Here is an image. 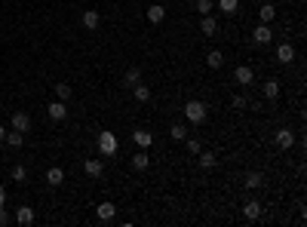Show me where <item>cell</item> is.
<instances>
[{
    "label": "cell",
    "mask_w": 307,
    "mask_h": 227,
    "mask_svg": "<svg viewBox=\"0 0 307 227\" xmlns=\"http://www.w3.org/2000/svg\"><path fill=\"white\" fill-rule=\"evenodd\" d=\"M101 25V16L95 13V9H86V13H83V28H89V31H95Z\"/></svg>",
    "instance_id": "cell-16"
},
{
    "label": "cell",
    "mask_w": 307,
    "mask_h": 227,
    "mask_svg": "<svg viewBox=\"0 0 307 227\" xmlns=\"http://www.w3.org/2000/svg\"><path fill=\"white\" fill-rule=\"evenodd\" d=\"M98 151H101V157H114L117 154V135L114 132H98Z\"/></svg>",
    "instance_id": "cell-2"
},
{
    "label": "cell",
    "mask_w": 307,
    "mask_h": 227,
    "mask_svg": "<svg viewBox=\"0 0 307 227\" xmlns=\"http://www.w3.org/2000/svg\"><path fill=\"white\" fill-rule=\"evenodd\" d=\"M274 16H277V6L274 3H264L258 9V19H261V25H270V22H274Z\"/></svg>",
    "instance_id": "cell-17"
},
{
    "label": "cell",
    "mask_w": 307,
    "mask_h": 227,
    "mask_svg": "<svg viewBox=\"0 0 307 227\" xmlns=\"http://www.w3.org/2000/svg\"><path fill=\"white\" fill-rule=\"evenodd\" d=\"M200 31L206 34V37H212V34H218V22H215L212 16H203V22H200Z\"/></svg>",
    "instance_id": "cell-19"
},
{
    "label": "cell",
    "mask_w": 307,
    "mask_h": 227,
    "mask_svg": "<svg viewBox=\"0 0 307 227\" xmlns=\"http://www.w3.org/2000/svg\"><path fill=\"white\" fill-rule=\"evenodd\" d=\"M206 65H209V68H221V65H224V55H221L218 49H212V52L206 55Z\"/></svg>",
    "instance_id": "cell-29"
},
{
    "label": "cell",
    "mask_w": 307,
    "mask_h": 227,
    "mask_svg": "<svg viewBox=\"0 0 307 227\" xmlns=\"http://www.w3.org/2000/svg\"><path fill=\"white\" fill-rule=\"evenodd\" d=\"M62 181H65V172H62L59 166H52L49 172H47V184H49V187H59Z\"/></svg>",
    "instance_id": "cell-20"
},
{
    "label": "cell",
    "mask_w": 307,
    "mask_h": 227,
    "mask_svg": "<svg viewBox=\"0 0 307 227\" xmlns=\"http://www.w3.org/2000/svg\"><path fill=\"white\" fill-rule=\"evenodd\" d=\"M218 9L227 13V16H234L236 9H240V0H218Z\"/></svg>",
    "instance_id": "cell-26"
},
{
    "label": "cell",
    "mask_w": 307,
    "mask_h": 227,
    "mask_svg": "<svg viewBox=\"0 0 307 227\" xmlns=\"http://www.w3.org/2000/svg\"><path fill=\"white\" fill-rule=\"evenodd\" d=\"M13 129H19V132H28L31 129V117L25 111H16L13 114Z\"/></svg>",
    "instance_id": "cell-8"
},
{
    "label": "cell",
    "mask_w": 307,
    "mask_h": 227,
    "mask_svg": "<svg viewBox=\"0 0 307 227\" xmlns=\"http://www.w3.org/2000/svg\"><path fill=\"white\" fill-rule=\"evenodd\" d=\"M215 163H218V157H215L212 151H200V166L203 169H212Z\"/></svg>",
    "instance_id": "cell-27"
},
{
    "label": "cell",
    "mask_w": 307,
    "mask_h": 227,
    "mask_svg": "<svg viewBox=\"0 0 307 227\" xmlns=\"http://www.w3.org/2000/svg\"><path fill=\"white\" fill-rule=\"evenodd\" d=\"M277 95H280V80H267V83H264V98L274 101Z\"/></svg>",
    "instance_id": "cell-24"
},
{
    "label": "cell",
    "mask_w": 307,
    "mask_h": 227,
    "mask_svg": "<svg viewBox=\"0 0 307 227\" xmlns=\"http://www.w3.org/2000/svg\"><path fill=\"white\" fill-rule=\"evenodd\" d=\"M185 141H188V151H190V154H200V151H203V144H200L197 138H185Z\"/></svg>",
    "instance_id": "cell-33"
},
{
    "label": "cell",
    "mask_w": 307,
    "mask_h": 227,
    "mask_svg": "<svg viewBox=\"0 0 307 227\" xmlns=\"http://www.w3.org/2000/svg\"><path fill=\"white\" fill-rule=\"evenodd\" d=\"M277 62H283V65L295 62V49L289 46V43H280V46H277Z\"/></svg>",
    "instance_id": "cell-14"
},
{
    "label": "cell",
    "mask_w": 307,
    "mask_h": 227,
    "mask_svg": "<svg viewBox=\"0 0 307 227\" xmlns=\"http://www.w3.org/2000/svg\"><path fill=\"white\" fill-rule=\"evenodd\" d=\"M6 203V190H3V184H0V206Z\"/></svg>",
    "instance_id": "cell-35"
},
{
    "label": "cell",
    "mask_w": 307,
    "mask_h": 227,
    "mask_svg": "<svg viewBox=\"0 0 307 227\" xmlns=\"http://www.w3.org/2000/svg\"><path fill=\"white\" fill-rule=\"evenodd\" d=\"M55 95H59V101H68L71 98V86L68 83H55Z\"/></svg>",
    "instance_id": "cell-30"
},
{
    "label": "cell",
    "mask_w": 307,
    "mask_h": 227,
    "mask_svg": "<svg viewBox=\"0 0 307 227\" xmlns=\"http://www.w3.org/2000/svg\"><path fill=\"white\" fill-rule=\"evenodd\" d=\"M194 6H197V13H200V16H212V9H215V0H197Z\"/></svg>",
    "instance_id": "cell-28"
},
{
    "label": "cell",
    "mask_w": 307,
    "mask_h": 227,
    "mask_svg": "<svg viewBox=\"0 0 307 227\" xmlns=\"http://www.w3.org/2000/svg\"><path fill=\"white\" fill-rule=\"evenodd\" d=\"M13 221H16L19 227H31V224H34V209H31V206H19L16 215H13Z\"/></svg>",
    "instance_id": "cell-3"
},
{
    "label": "cell",
    "mask_w": 307,
    "mask_h": 227,
    "mask_svg": "<svg viewBox=\"0 0 307 227\" xmlns=\"http://www.w3.org/2000/svg\"><path fill=\"white\" fill-rule=\"evenodd\" d=\"M3 138H6V129H3V126H0V144H3Z\"/></svg>",
    "instance_id": "cell-36"
},
{
    "label": "cell",
    "mask_w": 307,
    "mask_h": 227,
    "mask_svg": "<svg viewBox=\"0 0 307 227\" xmlns=\"http://www.w3.org/2000/svg\"><path fill=\"white\" fill-rule=\"evenodd\" d=\"M147 166H151V157H147L144 151H139L132 157V169H139V172H142V169H147Z\"/></svg>",
    "instance_id": "cell-22"
},
{
    "label": "cell",
    "mask_w": 307,
    "mask_h": 227,
    "mask_svg": "<svg viewBox=\"0 0 307 227\" xmlns=\"http://www.w3.org/2000/svg\"><path fill=\"white\" fill-rule=\"evenodd\" d=\"M132 95H135V101H142V105H144V101H151V89H147L144 83H135L132 86Z\"/></svg>",
    "instance_id": "cell-21"
},
{
    "label": "cell",
    "mask_w": 307,
    "mask_h": 227,
    "mask_svg": "<svg viewBox=\"0 0 307 227\" xmlns=\"http://www.w3.org/2000/svg\"><path fill=\"white\" fill-rule=\"evenodd\" d=\"M243 215H246L249 221H258V218H261V203H258V200H249L246 206H243Z\"/></svg>",
    "instance_id": "cell-13"
},
{
    "label": "cell",
    "mask_w": 307,
    "mask_h": 227,
    "mask_svg": "<svg viewBox=\"0 0 307 227\" xmlns=\"http://www.w3.org/2000/svg\"><path fill=\"white\" fill-rule=\"evenodd\" d=\"M206 114H209V108H206V101H200V98H190L185 105V120L190 126H200V123L206 120Z\"/></svg>",
    "instance_id": "cell-1"
},
{
    "label": "cell",
    "mask_w": 307,
    "mask_h": 227,
    "mask_svg": "<svg viewBox=\"0 0 307 227\" xmlns=\"http://www.w3.org/2000/svg\"><path fill=\"white\" fill-rule=\"evenodd\" d=\"M95 215H98V221H111L114 215H117V206H114V203H98Z\"/></svg>",
    "instance_id": "cell-11"
},
{
    "label": "cell",
    "mask_w": 307,
    "mask_h": 227,
    "mask_svg": "<svg viewBox=\"0 0 307 227\" xmlns=\"http://www.w3.org/2000/svg\"><path fill=\"white\" fill-rule=\"evenodd\" d=\"M277 144L283 147V151H289V147L295 144V132L292 129H277Z\"/></svg>",
    "instance_id": "cell-9"
},
{
    "label": "cell",
    "mask_w": 307,
    "mask_h": 227,
    "mask_svg": "<svg viewBox=\"0 0 307 227\" xmlns=\"http://www.w3.org/2000/svg\"><path fill=\"white\" fill-rule=\"evenodd\" d=\"M9 221H13V218H9V212H6L3 206H0V227H6Z\"/></svg>",
    "instance_id": "cell-34"
},
{
    "label": "cell",
    "mask_w": 307,
    "mask_h": 227,
    "mask_svg": "<svg viewBox=\"0 0 307 227\" xmlns=\"http://www.w3.org/2000/svg\"><path fill=\"white\" fill-rule=\"evenodd\" d=\"M252 40L258 43V46H267V43L274 40V31H270V25H258V28L252 31Z\"/></svg>",
    "instance_id": "cell-5"
},
{
    "label": "cell",
    "mask_w": 307,
    "mask_h": 227,
    "mask_svg": "<svg viewBox=\"0 0 307 227\" xmlns=\"http://www.w3.org/2000/svg\"><path fill=\"white\" fill-rule=\"evenodd\" d=\"M169 135H172L175 141H185V138H188V126H185V123H172V129H169Z\"/></svg>",
    "instance_id": "cell-25"
},
{
    "label": "cell",
    "mask_w": 307,
    "mask_h": 227,
    "mask_svg": "<svg viewBox=\"0 0 307 227\" xmlns=\"http://www.w3.org/2000/svg\"><path fill=\"white\" fill-rule=\"evenodd\" d=\"M234 80L240 83V86H249V83L255 80V71H252L249 65H236V71H234Z\"/></svg>",
    "instance_id": "cell-4"
},
{
    "label": "cell",
    "mask_w": 307,
    "mask_h": 227,
    "mask_svg": "<svg viewBox=\"0 0 307 227\" xmlns=\"http://www.w3.org/2000/svg\"><path fill=\"white\" fill-rule=\"evenodd\" d=\"M132 141H135V144H139V147H142V151H147V147H151V144H154V135H151V132H147V129H135V132H132Z\"/></svg>",
    "instance_id": "cell-7"
},
{
    "label": "cell",
    "mask_w": 307,
    "mask_h": 227,
    "mask_svg": "<svg viewBox=\"0 0 307 227\" xmlns=\"http://www.w3.org/2000/svg\"><path fill=\"white\" fill-rule=\"evenodd\" d=\"M163 19H166V6H163V3H154V6H147V22H154V25H160Z\"/></svg>",
    "instance_id": "cell-10"
},
{
    "label": "cell",
    "mask_w": 307,
    "mask_h": 227,
    "mask_svg": "<svg viewBox=\"0 0 307 227\" xmlns=\"http://www.w3.org/2000/svg\"><path fill=\"white\" fill-rule=\"evenodd\" d=\"M47 114L52 120H65L68 117V105H65V101H52V105L47 108Z\"/></svg>",
    "instance_id": "cell-15"
},
{
    "label": "cell",
    "mask_w": 307,
    "mask_h": 227,
    "mask_svg": "<svg viewBox=\"0 0 307 227\" xmlns=\"http://www.w3.org/2000/svg\"><path fill=\"white\" fill-rule=\"evenodd\" d=\"M83 172H86L89 178H101V175H105V163L93 157V160H86V163H83Z\"/></svg>",
    "instance_id": "cell-6"
},
{
    "label": "cell",
    "mask_w": 307,
    "mask_h": 227,
    "mask_svg": "<svg viewBox=\"0 0 307 227\" xmlns=\"http://www.w3.org/2000/svg\"><path fill=\"white\" fill-rule=\"evenodd\" d=\"M9 175H13V181H25L28 178V169L19 163V166H13V172H9Z\"/></svg>",
    "instance_id": "cell-31"
},
{
    "label": "cell",
    "mask_w": 307,
    "mask_h": 227,
    "mask_svg": "<svg viewBox=\"0 0 307 227\" xmlns=\"http://www.w3.org/2000/svg\"><path fill=\"white\" fill-rule=\"evenodd\" d=\"M243 184H246L249 190H258V187H264V175H261V172H246Z\"/></svg>",
    "instance_id": "cell-12"
},
{
    "label": "cell",
    "mask_w": 307,
    "mask_h": 227,
    "mask_svg": "<svg viewBox=\"0 0 307 227\" xmlns=\"http://www.w3.org/2000/svg\"><path fill=\"white\" fill-rule=\"evenodd\" d=\"M135 83H142V68H129L126 74H123V86H135Z\"/></svg>",
    "instance_id": "cell-18"
},
{
    "label": "cell",
    "mask_w": 307,
    "mask_h": 227,
    "mask_svg": "<svg viewBox=\"0 0 307 227\" xmlns=\"http://www.w3.org/2000/svg\"><path fill=\"white\" fill-rule=\"evenodd\" d=\"M9 147H22V141H25V132H19V129H13V132H6V138H3Z\"/></svg>",
    "instance_id": "cell-23"
},
{
    "label": "cell",
    "mask_w": 307,
    "mask_h": 227,
    "mask_svg": "<svg viewBox=\"0 0 307 227\" xmlns=\"http://www.w3.org/2000/svg\"><path fill=\"white\" fill-rule=\"evenodd\" d=\"M231 108H236V111H243V108H249V101H246L243 95H234V98H231Z\"/></svg>",
    "instance_id": "cell-32"
}]
</instances>
